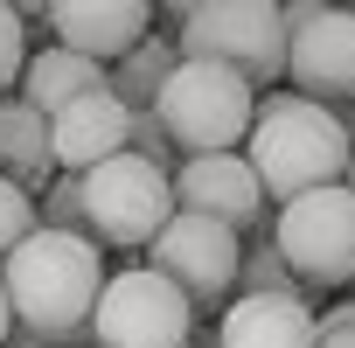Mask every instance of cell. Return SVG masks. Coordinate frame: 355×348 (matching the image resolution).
<instances>
[{"instance_id": "8", "label": "cell", "mask_w": 355, "mask_h": 348, "mask_svg": "<svg viewBox=\"0 0 355 348\" xmlns=\"http://www.w3.org/2000/svg\"><path fill=\"white\" fill-rule=\"evenodd\" d=\"M237 265H244V237L223 230V223H209V216H182V209H174L167 230L146 244V272H160L196 313L202 306H230Z\"/></svg>"}, {"instance_id": "3", "label": "cell", "mask_w": 355, "mask_h": 348, "mask_svg": "<svg viewBox=\"0 0 355 348\" xmlns=\"http://www.w3.org/2000/svg\"><path fill=\"white\" fill-rule=\"evenodd\" d=\"M153 119L167 132V146L182 160H202V153H237L251 139V119H258V91L216 63H174V77L160 84L153 98Z\"/></svg>"}, {"instance_id": "17", "label": "cell", "mask_w": 355, "mask_h": 348, "mask_svg": "<svg viewBox=\"0 0 355 348\" xmlns=\"http://www.w3.org/2000/svg\"><path fill=\"white\" fill-rule=\"evenodd\" d=\"M35 223H42V230L84 237V174H56V182L35 195Z\"/></svg>"}, {"instance_id": "12", "label": "cell", "mask_w": 355, "mask_h": 348, "mask_svg": "<svg viewBox=\"0 0 355 348\" xmlns=\"http://www.w3.org/2000/svg\"><path fill=\"white\" fill-rule=\"evenodd\" d=\"M132 139V112L112 98V91H91L77 105H63L49 119V153H56V174H91L105 167L112 153H125Z\"/></svg>"}, {"instance_id": "7", "label": "cell", "mask_w": 355, "mask_h": 348, "mask_svg": "<svg viewBox=\"0 0 355 348\" xmlns=\"http://www.w3.org/2000/svg\"><path fill=\"white\" fill-rule=\"evenodd\" d=\"M98 348H189L196 341V306L174 293L160 272H105V293L84 327Z\"/></svg>"}, {"instance_id": "23", "label": "cell", "mask_w": 355, "mask_h": 348, "mask_svg": "<svg viewBox=\"0 0 355 348\" xmlns=\"http://www.w3.org/2000/svg\"><path fill=\"white\" fill-rule=\"evenodd\" d=\"M8 334H15V313H8V293H0V348H8Z\"/></svg>"}, {"instance_id": "9", "label": "cell", "mask_w": 355, "mask_h": 348, "mask_svg": "<svg viewBox=\"0 0 355 348\" xmlns=\"http://www.w3.org/2000/svg\"><path fill=\"white\" fill-rule=\"evenodd\" d=\"M286 77L306 105H355V8H320L286 35Z\"/></svg>"}, {"instance_id": "15", "label": "cell", "mask_w": 355, "mask_h": 348, "mask_svg": "<svg viewBox=\"0 0 355 348\" xmlns=\"http://www.w3.org/2000/svg\"><path fill=\"white\" fill-rule=\"evenodd\" d=\"M91 91H105V70L84 63V56H70V49H56V42L35 49L28 70H21V105L42 112V119H56L63 105H77V98H91Z\"/></svg>"}, {"instance_id": "11", "label": "cell", "mask_w": 355, "mask_h": 348, "mask_svg": "<svg viewBox=\"0 0 355 348\" xmlns=\"http://www.w3.org/2000/svg\"><path fill=\"white\" fill-rule=\"evenodd\" d=\"M42 21L56 28V49H70V56L98 63V70H112L125 49H139L153 35L146 0H56Z\"/></svg>"}, {"instance_id": "14", "label": "cell", "mask_w": 355, "mask_h": 348, "mask_svg": "<svg viewBox=\"0 0 355 348\" xmlns=\"http://www.w3.org/2000/svg\"><path fill=\"white\" fill-rule=\"evenodd\" d=\"M0 182H15L21 195H42V189L56 182L49 119L28 112L21 98H0Z\"/></svg>"}, {"instance_id": "18", "label": "cell", "mask_w": 355, "mask_h": 348, "mask_svg": "<svg viewBox=\"0 0 355 348\" xmlns=\"http://www.w3.org/2000/svg\"><path fill=\"white\" fill-rule=\"evenodd\" d=\"M237 286H244V293H300V279L286 272V258L272 251V237L244 251V265H237ZM300 299H306V293H300Z\"/></svg>"}, {"instance_id": "22", "label": "cell", "mask_w": 355, "mask_h": 348, "mask_svg": "<svg viewBox=\"0 0 355 348\" xmlns=\"http://www.w3.org/2000/svg\"><path fill=\"white\" fill-rule=\"evenodd\" d=\"M341 334H355V299H341V306L313 313V341H341Z\"/></svg>"}, {"instance_id": "4", "label": "cell", "mask_w": 355, "mask_h": 348, "mask_svg": "<svg viewBox=\"0 0 355 348\" xmlns=\"http://www.w3.org/2000/svg\"><path fill=\"white\" fill-rule=\"evenodd\" d=\"M189 63H216L230 77H244L251 91L286 77V28L272 0H196L182 15V35H174Z\"/></svg>"}, {"instance_id": "10", "label": "cell", "mask_w": 355, "mask_h": 348, "mask_svg": "<svg viewBox=\"0 0 355 348\" xmlns=\"http://www.w3.org/2000/svg\"><path fill=\"white\" fill-rule=\"evenodd\" d=\"M174 209L182 216H209L237 237H251L265 223V189L244 153H202V160H182L174 167Z\"/></svg>"}, {"instance_id": "21", "label": "cell", "mask_w": 355, "mask_h": 348, "mask_svg": "<svg viewBox=\"0 0 355 348\" xmlns=\"http://www.w3.org/2000/svg\"><path fill=\"white\" fill-rule=\"evenodd\" d=\"M125 153H139V160H146V167H160V174L182 167V153L167 146V132H160V119H153V112H132V139H125Z\"/></svg>"}, {"instance_id": "20", "label": "cell", "mask_w": 355, "mask_h": 348, "mask_svg": "<svg viewBox=\"0 0 355 348\" xmlns=\"http://www.w3.org/2000/svg\"><path fill=\"white\" fill-rule=\"evenodd\" d=\"M21 70H28V21L0 0V98L21 84Z\"/></svg>"}, {"instance_id": "2", "label": "cell", "mask_w": 355, "mask_h": 348, "mask_svg": "<svg viewBox=\"0 0 355 348\" xmlns=\"http://www.w3.org/2000/svg\"><path fill=\"white\" fill-rule=\"evenodd\" d=\"M348 153H355V125L334 119L327 105H306L300 91L286 98H265L258 119H251V174H258V189L265 202H300L313 189H341V174H348Z\"/></svg>"}, {"instance_id": "1", "label": "cell", "mask_w": 355, "mask_h": 348, "mask_svg": "<svg viewBox=\"0 0 355 348\" xmlns=\"http://www.w3.org/2000/svg\"><path fill=\"white\" fill-rule=\"evenodd\" d=\"M0 293H8V313L28 341L42 348H70L91 327V306L105 293V265L91 237L70 230H35L8 265H0Z\"/></svg>"}, {"instance_id": "25", "label": "cell", "mask_w": 355, "mask_h": 348, "mask_svg": "<svg viewBox=\"0 0 355 348\" xmlns=\"http://www.w3.org/2000/svg\"><path fill=\"white\" fill-rule=\"evenodd\" d=\"M320 348H355V334H341V341H320Z\"/></svg>"}, {"instance_id": "16", "label": "cell", "mask_w": 355, "mask_h": 348, "mask_svg": "<svg viewBox=\"0 0 355 348\" xmlns=\"http://www.w3.org/2000/svg\"><path fill=\"white\" fill-rule=\"evenodd\" d=\"M174 63H182V49H174L167 35H146L139 49H125V56L105 70V91H112L125 112H153V98H160V84L174 77Z\"/></svg>"}, {"instance_id": "24", "label": "cell", "mask_w": 355, "mask_h": 348, "mask_svg": "<svg viewBox=\"0 0 355 348\" xmlns=\"http://www.w3.org/2000/svg\"><path fill=\"white\" fill-rule=\"evenodd\" d=\"M341 189H348V195H355V153H348V174H341Z\"/></svg>"}, {"instance_id": "13", "label": "cell", "mask_w": 355, "mask_h": 348, "mask_svg": "<svg viewBox=\"0 0 355 348\" xmlns=\"http://www.w3.org/2000/svg\"><path fill=\"white\" fill-rule=\"evenodd\" d=\"M216 348H320L300 293H237L216 320Z\"/></svg>"}, {"instance_id": "6", "label": "cell", "mask_w": 355, "mask_h": 348, "mask_svg": "<svg viewBox=\"0 0 355 348\" xmlns=\"http://www.w3.org/2000/svg\"><path fill=\"white\" fill-rule=\"evenodd\" d=\"M272 251L300 279V293H341L355 286V195L313 189L272 216Z\"/></svg>"}, {"instance_id": "5", "label": "cell", "mask_w": 355, "mask_h": 348, "mask_svg": "<svg viewBox=\"0 0 355 348\" xmlns=\"http://www.w3.org/2000/svg\"><path fill=\"white\" fill-rule=\"evenodd\" d=\"M174 216V174L146 167L139 153H112L84 174V237L112 251H146Z\"/></svg>"}, {"instance_id": "19", "label": "cell", "mask_w": 355, "mask_h": 348, "mask_svg": "<svg viewBox=\"0 0 355 348\" xmlns=\"http://www.w3.org/2000/svg\"><path fill=\"white\" fill-rule=\"evenodd\" d=\"M35 230H42V223H35V195H21L15 182H0V265H8Z\"/></svg>"}]
</instances>
